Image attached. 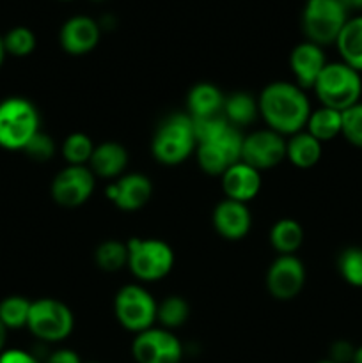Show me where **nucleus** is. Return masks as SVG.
Wrapping results in <instances>:
<instances>
[{"label":"nucleus","mask_w":362,"mask_h":363,"mask_svg":"<svg viewBox=\"0 0 362 363\" xmlns=\"http://www.w3.org/2000/svg\"><path fill=\"white\" fill-rule=\"evenodd\" d=\"M259 116L268 130L291 137L307 126L311 116V103L304 89L291 82H272L261 91L258 98Z\"/></svg>","instance_id":"nucleus-1"},{"label":"nucleus","mask_w":362,"mask_h":363,"mask_svg":"<svg viewBox=\"0 0 362 363\" xmlns=\"http://www.w3.org/2000/svg\"><path fill=\"white\" fill-rule=\"evenodd\" d=\"M197 147L194 123L188 113H170L156 126L151 152L162 165H180L190 158Z\"/></svg>","instance_id":"nucleus-2"},{"label":"nucleus","mask_w":362,"mask_h":363,"mask_svg":"<svg viewBox=\"0 0 362 363\" xmlns=\"http://www.w3.org/2000/svg\"><path fill=\"white\" fill-rule=\"evenodd\" d=\"M312 91L322 106L343 112L361 101L362 74L341 60L339 62H327Z\"/></svg>","instance_id":"nucleus-3"},{"label":"nucleus","mask_w":362,"mask_h":363,"mask_svg":"<svg viewBox=\"0 0 362 363\" xmlns=\"http://www.w3.org/2000/svg\"><path fill=\"white\" fill-rule=\"evenodd\" d=\"M39 112L31 99L9 96L0 101V147L7 151H23L39 131Z\"/></svg>","instance_id":"nucleus-4"},{"label":"nucleus","mask_w":362,"mask_h":363,"mask_svg":"<svg viewBox=\"0 0 362 363\" xmlns=\"http://www.w3.org/2000/svg\"><path fill=\"white\" fill-rule=\"evenodd\" d=\"M348 18L350 11L339 0H305L300 18L305 41L314 43L322 48L336 45Z\"/></svg>","instance_id":"nucleus-5"},{"label":"nucleus","mask_w":362,"mask_h":363,"mask_svg":"<svg viewBox=\"0 0 362 363\" xmlns=\"http://www.w3.org/2000/svg\"><path fill=\"white\" fill-rule=\"evenodd\" d=\"M128 268L141 282H158L174 266V252L158 238H131L126 241Z\"/></svg>","instance_id":"nucleus-6"},{"label":"nucleus","mask_w":362,"mask_h":363,"mask_svg":"<svg viewBox=\"0 0 362 363\" xmlns=\"http://www.w3.org/2000/svg\"><path fill=\"white\" fill-rule=\"evenodd\" d=\"M27 328L41 342H62L75 328L73 312L55 298H39L31 305Z\"/></svg>","instance_id":"nucleus-7"},{"label":"nucleus","mask_w":362,"mask_h":363,"mask_svg":"<svg viewBox=\"0 0 362 363\" xmlns=\"http://www.w3.org/2000/svg\"><path fill=\"white\" fill-rule=\"evenodd\" d=\"M156 307L158 301L138 284L121 287L114 298V314L117 323L135 335L155 326Z\"/></svg>","instance_id":"nucleus-8"},{"label":"nucleus","mask_w":362,"mask_h":363,"mask_svg":"<svg viewBox=\"0 0 362 363\" xmlns=\"http://www.w3.org/2000/svg\"><path fill=\"white\" fill-rule=\"evenodd\" d=\"M243 135L233 124H227L219 135L204 142H199L195 156L201 170L208 176H222L231 165L241 160Z\"/></svg>","instance_id":"nucleus-9"},{"label":"nucleus","mask_w":362,"mask_h":363,"mask_svg":"<svg viewBox=\"0 0 362 363\" xmlns=\"http://www.w3.org/2000/svg\"><path fill=\"white\" fill-rule=\"evenodd\" d=\"M131 354L137 363H180L183 346L170 330L153 326L137 333L131 344Z\"/></svg>","instance_id":"nucleus-10"},{"label":"nucleus","mask_w":362,"mask_h":363,"mask_svg":"<svg viewBox=\"0 0 362 363\" xmlns=\"http://www.w3.org/2000/svg\"><path fill=\"white\" fill-rule=\"evenodd\" d=\"M96 176L85 165H67L52 181V199L62 208H78L91 199Z\"/></svg>","instance_id":"nucleus-11"},{"label":"nucleus","mask_w":362,"mask_h":363,"mask_svg":"<svg viewBox=\"0 0 362 363\" xmlns=\"http://www.w3.org/2000/svg\"><path fill=\"white\" fill-rule=\"evenodd\" d=\"M283 160H286V138L283 135L268 128L243 135L241 162L263 172L277 167Z\"/></svg>","instance_id":"nucleus-12"},{"label":"nucleus","mask_w":362,"mask_h":363,"mask_svg":"<svg viewBox=\"0 0 362 363\" xmlns=\"http://www.w3.org/2000/svg\"><path fill=\"white\" fill-rule=\"evenodd\" d=\"M305 284V266L295 255H279L266 272V289L275 300L290 301L300 294Z\"/></svg>","instance_id":"nucleus-13"},{"label":"nucleus","mask_w":362,"mask_h":363,"mask_svg":"<svg viewBox=\"0 0 362 363\" xmlns=\"http://www.w3.org/2000/svg\"><path fill=\"white\" fill-rule=\"evenodd\" d=\"M102 28L96 18L87 14H75L67 18L59 30V45L67 55H87L98 46Z\"/></svg>","instance_id":"nucleus-14"},{"label":"nucleus","mask_w":362,"mask_h":363,"mask_svg":"<svg viewBox=\"0 0 362 363\" xmlns=\"http://www.w3.org/2000/svg\"><path fill=\"white\" fill-rule=\"evenodd\" d=\"M105 195L121 211H138L153 195V183L146 174L130 172L117 177L105 188Z\"/></svg>","instance_id":"nucleus-15"},{"label":"nucleus","mask_w":362,"mask_h":363,"mask_svg":"<svg viewBox=\"0 0 362 363\" xmlns=\"http://www.w3.org/2000/svg\"><path fill=\"white\" fill-rule=\"evenodd\" d=\"M327 62L329 60L325 57V50L311 41L298 43L290 53V69L297 85L304 91L314 87L316 80H318L319 73L327 66Z\"/></svg>","instance_id":"nucleus-16"},{"label":"nucleus","mask_w":362,"mask_h":363,"mask_svg":"<svg viewBox=\"0 0 362 363\" xmlns=\"http://www.w3.org/2000/svg\"><path fill=\"white\" fill-rule=\"evenodd\" d=\"M212 220L216 234L227 241H240L251 233L252 216L243 202L224 199L213 209Z\"/></svg>","instance_id":"nucleus-17"},{"label":"nucleus","mask_w":362,"mask_h":363,"mask_svg":"<svg viewBox=\"0 0 362 363\" xmlns=\"http://www.w3.org/2000/svg\"><path fill=\"white\" fill-rule=\"evenodd\" d=\"M220 183L226 199L247 204L261 190V172L240 160L220 176Z\"/></svg>","instance_id":"nucleus-18"},{"label":"nucleus","mask_w":362,"mask_h":363,"mask_svg":"<svg viewBox=\"0 0 362 363\" xmlns=\"http://www.w3.org/2000/svg\"><path fill=\"white\" fill-rule=\"evenodd\" d=\"M126 165V147L121 145L119 142L106 140L96 145L87 167L92 170V174L96 177H102V179H117V177L123 176Z\"/></svg>","instance_id":"nucleus-19"},{"label":"nucleus","mask_w":362,"mask_h":363,"mask_svg":"<svg viewBox=\"0 0 362 363\" xmlns=\"http://www.w3.org/2000/svg\"><path fill=\"white\" fill-rule=\"evenodd\" d=\"M224 99L226 96L215 84L209 82L195 84L187 96V113L192 119L219 116L224 110Z\"/></svg>","instance_id":"nucleus-20"},{"label":"nucleus","mask_w":362,"mask_h":363,"mask_svg":"<svg viewBox=\"0 0 362 363\" xmlns=\"http://www.w3.org/2000/svg\"><path fill=\"white\" fill-rule=\"evenodd\" d=\"M341 62L348 64L362 74V14L348 18L336 41Z\"/></svg>","instance_id":"nucleus-21"},{"label":"nucleus","mask_w":362,"mask_h":363,"mask_svg":"<svg viewBox=\"0 0 362 363\" xmlns=\"http://www.w3.org/2000/svg\"><path fill=\"white\" fill-rule=\"evenodd\" d=\"M322 155L323 144L305 130L297 135H291L286 140V160H290L291 165H295L297 169H312L322 160Z\"/></svg>","instance_id":"nucleus-22"},{"label":"nucleus","mask_w":362,"mask_h":363,"mask_svg":"<svg viewBox=\"0 0 362 363\" xmlns=\"http://www.w3.org/2000/svg\"><path fill=\"white\" fill-rule=\"evenodd\" d=\"M222 113L227 119V123L233 124L234 128L248 126L259 116L258 99L245 91L231 92L224 99Z\"/></svg>","instance_id":"nucleus-23"},{"label":"nucleus","mask_w":362,"mask_h":363,"mask_svg":"<svg viewBox=\"0 0 362 363\" xmlns=\"http://www.w3.org/2000/svg\"><path fill=\"white\" fill-rule=\"evenodd\" d=\"M270 243L279 255H295L304 243V229L293 218H280L270 229Z\"/></svg>","instance_id":"nucleus-24"},{"label":"nucleus","mask_w":362,"mask_h":363,"mask_svg":"<svg viewBox=\"0 0 362 363\" xmlns=\"http://www.w3.org/2000/svg\"><path fill=\"white\" fill-rule=\"evenodd\" d=\"M341 128H343L341 112L329 108V106H319V108L312 110L311 116H309L305 131L312 135L318 142L325 144V142H330L336 137H339Z\"/></svg>","instance_id":"nucleus-25"},{"label":"nucleus","mask_w":362,"mask_h":363,"mask_svg":"<svg viewBox=\"0 0 362 363\" xmlns=\"http://www.w3.org/2000/svg\"><path fill=\"white\" fill-rule=\"evenodd\" d=\"M94 261L102 272L117 273L128 266V247L119 240H106L94 250Z\"/></svg>","instance_id":"nucleus-26"},{"label":"nucleus","mask_w":362,"mask_h":363,"mask_svg":"<svg viewBox=\"0 0 362 363\" xmlns=\"http://www.w3.org/2000/svg\"><path fill=\"white\" fill-rule=\"evenodd\" d=\"M188 315H190V307H188L187 300L181 296H167L156 307V323L165 330H176L187 323Z\"/></svg>","instance_id":"nucleus-27"},{"label":"nucleus","mask_w":362,"mask_h":363,"mask_svg":"<svg viewBox=\"0 0 362 363\" xmlns=\"http://www.w3.org/2000/svg\"><path fill=\"white\" fill-rule=\"evenodd\" d=\"M32 301L23 296H7L0 301V321L7 330L27 328Z\"/></svg>","instance_id":"nucleus-28"},{"label":"nucleus","mask_w":362,"mask_h":363,"mask_svg":"<svg viewBox=\"0 0 362 363\" xmlns=\"http://www.w3.org/2000/svg\"><path fill=\"white\" fill-rule=\"evenodd\" d=\"M94 147V142L91 140L89 135L82 133V131H75V133L67 135L64 138L62 145H60V152H62V158L66 160L67 165L87 167Z\"/></svg>","instance_id":"nucleus-29"},{"label":"nucleus","mask_w":362,"mask_h":363,"mask_svg":"<svg viewBox=\"0 0 362 363\" xmlns=\"http://www.w3.org/2000/svg\"><path fill=\"white\" fill-rule=\"evenodd\" d=\"M337 272L351 287L362 289V247H348L337 257Z\"/></svg>","instance_id":"nucleus-30"},{"label":"nucleus","mask_w":362,"mask_h":363,"mask_svg":"<svg viewBox=\"0 0 362 363\" xmlns=\"http://www.w3.org/2000/svg\"><path fill=\"white\" fill-rule=\"evenodd\" d=\"M2 39L7 55L16 57V59L28 57L35 50V45H38V39H35L34 32L28 27H23V25H18V27H13L11 30H7Z\"/></svg>","instance_id":"nucleus-31"},{"label":"nucleus","mask_w":362,"mask_h":363,"mask_svg":"<svg viewBox=\"0 0 362 363\" xmlns=\"http://www.w3.org/2000/svg\"><path fill=\"white\" fill-rule=\"evenodd\" d=\"M341 117H343L341 137H344L348 144L362 149V101L343 110Z\"/></svg>","instance_id":"nucleus-32"},{"label":"nucleus","mask_w":362,"mask_h":363,"mask_svg":"<svg viewBox=\"0 0 362 363\" xmlns=\"http://www.w3.org/2000/svg\"><path fill=\"white\" fill-rule=\"evenodd\" d=\"M25 155L34 162H48L55 155V142L48 133L39 130L23 149Z\"/></svg>","instance_id":"nucleus-33"},{"label":"nucleus","mask_w":362,"mask_h":363,"mask_svg":"<svg viewBox=\"0 0 362 363\" xmlns=\"http://www.w3.org/2000/svg\"><path fill=\"white\" fill-rule=\"evenodd\" d=\"M0 363H43V362L38 354L13 347V350H4L2 353H0Z\"/></svg>","instance_id":"nucleus-34"},{"label":"nucleus","mask_w":362,"mask_h":363,"mask_svg":"<svg viewBox=\"0 0 362 363\" xmlns=\"http://www.w3.org/2000/svg\"><path fill=\"white\" fill-rule=\"evenodd\" d=\"M355 354V347L348 340H337L330 346V358L329 360L336 363H351Z\"/></svg>","instance_id":"nucleus-35"},{"label":"nucleus","mask_w":362,"mask_h":363,"mask_svg":"<svg viewBox=\"0 0 362 363\" xmlns=\"http://www.w3.org/2000/svg\"><path fill=\"white\" fill-rule=\"evenodd\" d=\"M45 363H82L73 350H55L46 357Z\"/></svg>","instance_id":"nucleus-36"},{"label":"nucleus","mask_w":362,"mask_h":363,"mask_svg":"<svg viewBox=\"0 0 362 363\" xmlns=\"http://www.w3.org/2000/svg\"><path fill=\"white\" fill-rule=\"evenodd\" d=\"M339 2L343 4L350 13L351 11H358V13L362 14V0H339Z\"/></svg>","instance_id":"nucleus-37"},{"label":"nucleus","mask_w":362,"mask_h":363,"mask_svg":"<svg viewBox=\"0 0 362 363\" xmlns=\"http://www.w3.org/2000/svg\"><path fill=\"white\" fill-rule=\"evenodd\" d=\"M7 332H9V330H7L6 326H4V323L0 321V353H2V351L6 350V342H7Z\"/></svg>","instance_id":"nucleus-38"},{"label":"nucleus","mask_w":362,"mask_h":363,"mask_svg":"<svg viewBox=\"0 0 362 363\" xmlns=\"http://www.w3.org/2000/svg\"><path fill=\"white\" fill-rule=\"evenodd\" d=\"M6 57H7L6 46H4V39H2V35H0V67L4 66V60H6Z\"/></svg>","instance_id":"nucleus-39"},{"label":"nucleus","mask_w":362,"mask_h":363,"mask_svg":"<svg viewBox=\"0 0 362 363\" xmlns=\"http://www.w3.org/2000/svg\"><path fill=\"white\" fill-rule=\"evenodd\" d=\"M351 363H362V346L355 347V354H353V360Z\"/></svg>","instance_id":"nucleus-40"},{"label":"nucleus","mask_w":362,"mask_h":363,"mask_svg":"<svg viewBox=\"0 0 362 363\" xmlns=\"http://www.w3.org/2000/svg\"><path fill=\"white\" fill-rule=\"evenodd\" d=\"M318 363H336V362H332V360H322V362H318Z\"/></svg>","instance_id":"nucleus-41"},{"label":"nucleus","mask_w":362,"mask_h":363,"mask_svg":"<svg viewBox=\"0 0 362 363\" xmlns=\"http://www.w3.org/2000/svg\"><path fill=\"white\" fill-rule=\"evenodd\" d=\"M91 2H105V0H91Z\"/></svg>","instance_id":"nucleus-42"},{"label":"nucleus","mask_w":362,"mask_h":363,"mask_svg":"<svg viewBox=\"0 0 362 363\" xmlns=\"http://www.w3.org/2000/svg\"><path fill=\"white\" fill-rule=\"evenodd\" d=\"M60 2H71V0H60Z\"/></svg>","instance_id":"nucleus-43"},{"label":"nucleus","mask_w":362,"mask_h":363,"mask_svg":"<svg viewBox=\"0 0 362 363\" xmlns=\"http://www.w3.org/2000/svg\"><path fill=\"white\" fill-rule=\"evenodd\" d=\"M87 363H99V362H87Z\"/></svg>","instance_id":"nucleus-44"}]
</instances>
